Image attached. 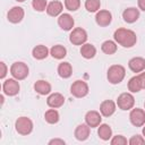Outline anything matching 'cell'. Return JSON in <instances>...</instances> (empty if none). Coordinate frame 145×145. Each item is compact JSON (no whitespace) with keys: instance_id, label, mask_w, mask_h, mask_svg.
I'll use <instances>...</instances> for the list:
<instances>
[{"instance_id":"cell-2","label":"cell","mask_w":145,"mask_h":145,"mask_svg":"<svg viewBox=\"0 0 145 145\" xmlns=\"http://www.w3.org/2000/svg\"><path fill=\"white\" fill-rule=\"evenodd\" d=\"M126 76V69L121 65H112L108 69L106 78L111 84H119Z\"/></svg>"},{"instance_id":"cell-17","label":"cell","mask_w":145,"mask_h":145,"mask_svg":"<svg viewBox=\"0 0 145 145\" xmlns=\"http://www.w3.org/2000/svg\"><path fill=\"white\" fill-rule=\"evenodd\" d=\"M63 103H65V97L60 93H52L46 99V104L50 108H53V109H57V108L62 106Z\"/></svg>"},{"instance_id":"cell-36","label":"cell","mask_w":145,"mask_h":145,"mask_svg":"<svg viewBox=\"0 0 145 145\" xmlns=\"http://www.w3.org/2000/svg\"><path fill=\"white\" fill-rule=\"evenodd\" d=\"M139 80H140V84H142V89H145V71H142L139 75Z\"/></svg>"},{"instance_id":"cell-6","label":"cell","mask_w":145,"mask_h":145,"mask_svg":"<svg viewBox=\"0 0 145 145\" xmlns=\"http://www.w3.org/2000/svg\"><path fill=\"white\" fill-rule=\"evenodd\" d=\"M88 85L86 82L84 80H76L71 84L70 86V93L75 96V97H85L88 94Z\"/></svg>"},{"instance_id":"cell-35","label":"cell","mask_w":145,"mask_h":145,"mask_svg":"<svg viewBox=\"0 0 145 145\" xmlns=\"http://www.w3.org/2000/svg\"><path fill=\"white\" fill-rule=\"evenodd\" d=\"M65 145L66 144V142L63 140V139H60V138H54V139H51L50 142H49V145Z\"/></svg>"},{"instance_id":"cell-32","label":"cell","mask_w":145,"mask_h":145,"mask_svg":"<svg viewBox=\"0 0 145 145\" xmlns=\"http://www.w3.org/2000/svg\"><path fill=\"white\" fill-rule=\"evenodd\" d=\"M111 145H126L128 142H127V138L122 135H117V136H113L111 138Z\"/></svg>"},{"instance_id":"cell-11","label":"cell","mask_w":145,"mask_h":145,"mask_svg":"<svg viewBox=\"0 0 145 145\" xmlns=\"http://www.w3.org/2000/svg\"><path fill=\"white\" fill-rule=\"evenodd\" d=\"M95 22L101 27L109 26L112 22V15L109 10H99L95 15Z\"/></svg>"},{"instance_id":"cell-26","label":"cell","mask_w":145,"mask_h":145,"mask_svg":"<svg viewBox=\"0 0 145 145\" xmlns=\"http://www.w3.org/2000/svg\"><path fill=\"white\" fill-rule=\"evenodd\" d=\"M101 50H102V52H104L105 54H109V56L116 53V51H117V43H116V41H111V40L104 41L102 43V45H101Z\"/></svg>"},{"instance_id":"cell-7","label":"cell","mask_w":145,"mask_h":145,"mask_svg":"<svg viewBox=\"0 0 145 145\" xmlns=\"http://www.w3.org/2000/svg\"><path fill=\"white\" fill-rule=\"evenodd\" d=\"M134 104H135V99L131 93H121L118 99H117V105L119 109L123 110V111H127V110H130L134 108Z\"/></svg>"},{"instance_id":"cell-9","label":"cell","mask_w":145,"mask_h":145,"mask_svg":"<svg viewBox=\"0 0 145 145\" xmlns=\"http://www.w3.org/2000/svg\"><path fill=\"white\" fill-rule=\"evenodd\" d=\"M129 120L135 127H142L145 125V111L143 109H133L129 113Z\"/></svg>"},{"instance_id":"cell-24","label":"cell","mask_w":145,"mask_h":145,"mask_svg":"<svg viewBox=\"0 0 145 145\" xmlns=\"http://www.w3.org/2000/svg\"><path fill=\"white\" fill-rule=\"evenodd\" d=\"M72 74V67L69 62H61L58 66V75L61 78H69Z\"/></svg>"},{"instance_id":"cell-19","label":"cell","mask_w":145,"mask_h":145,"mask_svg":"<svg viewBox=\"0 0 145 145\" xmlns=\"http://www.w3.org/2000/svg\"><path fill=\"white\" fill-rule=\"evenodd\" d=\"M117 104L111 100H105L100 105V112L103 117H110L116 112Z\"/></svg>"},{"instance_id":"cell-3","label":"cell","mask_w":145,"mask_h":145,"mask_svg":"<svg viewBox=\"0 0 145 145\" xmlns=\"http://www.w3.org/2000/svg\"><path fill=\"white\" fill-rule=\"evenodd\" d=\"M10 74L17 80H23V79H25L28 76L29 69H28V67H27V65L25 62L17 61V62H14L11 65V67H10Z\"/></svg>"},{"instance_id":"cell-33","label":"cell","mask_w":145,"mask_h":145,"mask_svg":"<svg viewBox=\"0 0 145 145\" xmlns=\"http://www.w3.org/2000/svg\"><path fill=\"white\" fill-rule=\"evenodd\" d=\"M128 143H129V145H143V144H145V137L140 136V135H134L128 140Z\"/></svg>"},{"instance_id":"cell-34","label":"cell","mask_w":145,"mask_h":145,"mask_svg":"<svg viewBox=\"0 0 145 145\" xmlns=\"http://www.w3.org/2000/svg\"><path fill=\"white\" fill-rule=\"evenodd\" d=\"M0 67H1V74H0V78L1 79H3L5 77H6V75H7V66H6V63L2 61V62H0Z\"/></svg>"},{"instance_id":"cell-37","label":"cell","mask_w":145,"mask_h":145,"mask_svg":"<svg viewBox=\"0 0 145 145\" xmlns=\"http://www.w3.org/2000/svg\"><path fill=\"white\" fill-rule=\"evenodd\" d=\"M137 3H138V8L145 11V0H137Z\"/></svg>"},{"instance_id":"cell-12","label":"cell","mask_w":145,"mask_h":145,"mask_svg":"<svg viewBox=\"0 0 145 145\" xmlns=\"http://www.w3.org/2000/svg\"><path fill=\"white\" fill-rule=\"evenodd\" d=\"M101 121H102V117H101L100 112H97L95 110H91V111L86 112V114H85V122L91 128L99 127L101 125Z\"/></svg>"},{"instance_id":"cell-28","label":"cell","mask_w":145,"mask_h":145,"mask_svg":"<svg viewBox=\"0 0 145 145\" xmlns=\"http://www.w3.org/2000/svg\"><path fill=\"white\" fill-rule=\"evenodd\" d=\"M128 89L131 93H138L142 89V84H140L138 75H136V76H134V77H131L129 79V82H128Z\"/></svg>"},{"instance_id":"cell-16","label":"cell","mask_w":145,"mask_h":145,"mask_svg":"<svg viewBox=\"0 0 145 145\" xmlns=\"http://www.w3.org/2000/svg\"><path fill=\"white\" fill-rule=\"evenodd\" d=\"M122 18L126 23L133 24V23L137 22L139 18V10L134 7H129L122 11Z\"/></svg>"},{"instance_id":"cell-31","label":"cell","mask_w":145,"mask_h":145,"mask_svg":"<svg viewBox=\"0 0 145 145\" xmlns=\"http://www.w3.org/2000/svg\"><path fill=\"white\" fill-rule=\"evenodd\" d=\"M65 7L69 11H76L80 7V0H65Z\"/></svg>"},{"instance_id":"cell-39","label":"cell","mask_w":145,"mask_h":145,"mask_svg":"<svg viewBox=\"0 0 145 145\" xmlns=\"http://www.w3.org/2000/svg\"><path fill=\"white\" fill-rule=\"evenodd\" d=\"M16 1H18V2H23V1H25V0H16Z\"/></svg>"},{"instance_id":"cell-4","label":"cell","mask_w":145,"mask_h":145,"mask_svg":"<svg viewBox=\"0 0 145 145\" xmlns=\"http://www.w3.org/2000/svg\"><path fill=\"white\" fill-rule=\"evenodd\" d=\"M15 128L19 135L26 136L33 130V121L27 117H19L15 122Z\"/></svg>"},{"instance_id":"cell-5","label":"cell","mask_w":145,"mask_h":145,"mask_svg":"<svg viewBox=\"0 0 145 145\" xmlns=\"http://www.w3.org/2000/svg\"><path fill=\"white\" fill-rule=\"evenodd\" d=\"M69 41L74 45H83L87 41V33L82 27H76L71 29V33L69 35Z\"/></svg>"},{"instance_id":"cell-29","label":"cell","mask_w":145,"mask_h":145,"mask_svg":"<svg viewBox=\"0 0 145 145\" xmlns=\"http://www.w3.org/2000/svg\"><path fill=\"white\" fill-rule=\"evenodd\" d=\"M100 7H101V1L100 0H86L85 1V8L89 12L99 11Z\"/></svg>"},{"instance_id":"cell-10","label":"cell","mask_w":145,"mask_h":145,"mask_svg":"<svg viewBox=\"0 0 145 145\" xmlns=\"http://www.w3.org/2000/svg\"><path fill=\"white\" fill-rule=\"evenodd\" d=\"M24 15H25L24 9H23L22 7H17V6H16V7H12V8L8 11L7 18H8V20H9L10 23H12V24H18V23H20V22L23 20Z\"/></svg>"},{"instance_id":"cell-1","label":"cell","mask_w":145,"mask_h":145,"mask_svg":"<svg viewBox=\"0 0 145 145\" xmlns=\"http://www.w3.org/2000/svg\"><path fill=\"white\" fill-rule=\"evenodd\" d=\"M113 39H114L116 43H118L119 45H121L123 48H131L137 42L136 33L131 29L123 28V27H120L114 31Z\"/></svg>"},{"instance_id":"cell-13","label":"cell","mask_w":145,"mask_h":145,"mask_svg":"<svg viewBox=\"0 0 145 145\" xmlns=\"http://www.w3.org/2000/svg\"><path fill=\"white\" fill-rule=\"evenodd\" d=\"M74 24H75V20L72 16L69 14H61L58 17V25L63 31H71L74 27Z\"/></svg>"},{"instance_id":"cell-38","label":"cell","mask_w":145,"mask_h":145,"mask_svg":"<svg viewBox=\"0 0 145 145\" xmlns=\"http://www.w3.org/2000/svg\"><path fill=\"white\" fill-rule=\"evenodd\" d=\"M143 136L145 137V126H144V128H143Z\"/></svg>"},{"instance_id":"cell-23","label":"cell","mask_w":145,"mask_h":145,"mask_svg":"<svg viewBox=\"0 0 145 145\" xmlns=\"http://www.w3.org/2000/svg\"><path fill=\"white\" fill-rule=\"evenodd\" d=\"M50 54L54 58V59H63L66 56H67V49L63 46V45H60V44H57V45H53L51 49H50Z\"/></svg>"},{"instance_id":"cell-30","label":"cell","mask_w":145,"mask_h":145,"mask_svg":"<svg viewBox=\"0 0 145 145\" xmlns=\"http://www.w3.org/2000/svg\"><path fill=\"white\" fill-rule=\"evenodd\" d=\"M32 6L33 8L36 10V11H44L46 10V7H48V2L46 0H33L32 1Z\"/></svg>"},{"instance_id":"cell-21","label":"cell","mask_w":145,"mask_h":145,"mask_svg":"<svg viewBox=\"0 0 145 145\" xmlns=\"http://www.w3.org/2000/svg\"><path fill=\"white\" fill-rule=\"evenodd\" d=\"M49 53H50V50L45 45H43V44H39V45L34 46L33 50H32V54H33V57L36 60H43V59H45L49 56Z\"/></svg>"},{"instance_id":"cell-25","label":"cell","mask_w":145,"mask_h":145,"mask_svg":"<svg viewBox=\"0 0 145 145\" xmlns=\"http://www.w3.org/2000/svg\"><path fill=\"white\" fill-rule=\"evenodd\" d=\"M97 135L102 140H109L112 136V129L106 123H101L97 129Z\"/></svg>"},{"instance_id":"cell-40","label":"cell","mask_w":145,"mask_h":145,"mask_svg":"<svg viewBox=\"0 0 145 145\" xmlns=\"http://www.w3.org/2000/svg\"><path fill=\"white\" fill-rule=\"evenodd\" d=\"M144 108H145V103H144Z\"/></svg>"},{"instance_id":"cell-22","label":"cell","mask_w":145,"mask_h":145,"mask_svg":"<svg viewBox=\"0 0 145 145\" xmlns=\"http://www.w3.org/2000/svg\"><path fill=\"white\" fill-rule=\"evenodd\" d=\"M80 54L85 59H92L96 54V48L91 43H85L80 48Z\"/></svg>"},{"instance_id":"cell-18","label":"cell","mask_w":145,"mask_h":145,"mask_svg":"<svg viewBox=\"0 0 145 145\" xmlns=\"http://www.w3.org/2000/svg\"><path fill=\"white\" fill-rule=\"evenodd\" d=\"M128 67L133 72H142L145 69V59L142 57H134L129 60Z\"/></svg>"},{"instance_id":"cell-15","label":"cell","mask_w":145,"mask_h":145,"mask_svg":"<svg viewBox=\"0 0 145 145\" xmlns=\"http://www.w3.org/2000/svg\"><path fill=\"white\" fill-rule=\"evenodd\" d=\"M62 9H63V5L58 0H53L50 3H48L46 14L51 17H59L62 12Z\"/></svg>"},{"instance_id":"cell-20","label":"cell","mask_w":145,"mask_h":145,"mask_svg":"<svg viewBox=\"0 0 145 145\" xmlns=\"http://www.w3.org/2000/svg\"><path fill=\"white\" fill-rule=\"evenodd\" d=\"M34 91L40 95H48L51 93V84L46 80L40 79L34 84Z\"/></svg>"},{"instance_id":"cell-8","label":"cell","mask_w":145,"mask_h":145,"mask_svg":"<svg viewBox=\"0 0 145 145\" xmlns=\"http://www.w3.org/2000/svg\"><path fill=\"white\" fill-rule=\"evenodd\" d=\"M19 89H20V86H19V83L16 78H9V79H6L2 84V91L6 95L8 96H15L19 93Z\"/></svg>"},{"instance_id":"cell-27","label":"cell","mask_w":145,"mask_h":145,"mask_svg":"<svg viewBox=\"0 0 145 145\" xmlns=\"http://www.w3.org/2000/svg\"><path fill=\"white\" fill-rule=\"evenodd\" d=\"M44 119H45V121L48 122V123H51V125H53V123H57L58 121H59V119H60V116H59V112L56 110V109H49L45 113H44Z\"/></svg>"},{"instance_id":"cell-14","label":"cell","mask_w":145,"mask_h":145,"mask_svg":"<svg viewBox=\"0 0 145 145\" xmlns=\"http://www.w3.org/2000/svg\"><path fill=\"white\" fill-rule=\"evenodd\" d=\"M89 130H91V127L86 122L78 125L76 127V129H75V133H74L75 138L77 140H80V142L86 140L88 138V136H89Z\"/></svg>"}]
</instances>
